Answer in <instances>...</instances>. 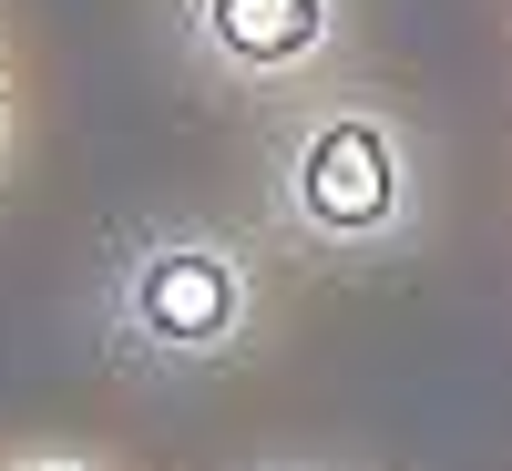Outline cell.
Here are the masks:
<instances>
[{
  "instance_id": "6da1fadb",
  "label": "cell",
  "mask_w": 512,
  "mask_h": 471,
  "mask_svg": "<svg viewBox=\"0 0 512 471\" xmlns=\"http://www.w3.org/2000/svg\"><path fill=\"white\" fill-rule=\"evenodd\" d=\"M379 205H390V144H379L369 123L318 134V154H308V216L318 226H379Z\"/></svg>"
},
{
  "instance_id": "7a4b0ae2",
  "label": "cell",
  "mask_w": 512,
  "mask_h": 471,
  "mask_svg": "<svg viewBox=\"0 0 512 471\" xmlns=\"http://www.w3.org/2000/svg\"><path fill=\"white\" fill-rule=\"evenodd\" d=\"M236 318V277L216 256H154L144 267V328L175 338V349H205V338H226Z\"/></svg>"
},
{
  "instance_id": "3957f363",
  "label": "cell",
  "mask_w": 512,
  "mask_h": 471,
  "mask_svg": "<svg viewBox=\"0 0 512 471\" xmlns=\"http://www.w3.org/2000/svg\"><path fill=\"white\" fill-rule=\"evenodd\" d=\"M216 41L246 62H287L318 41V0H216Z\"/></svg>"
}]
</instances>
